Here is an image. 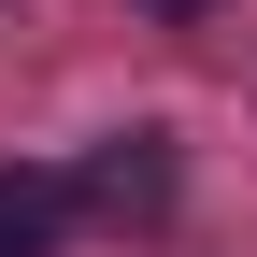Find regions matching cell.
Masks as SVG:
<instances>
[{
    "label": "cell",
    "instance_id": "cell-1",
    "mask_svg": "<svg viewBox=\"0 0 257 257\" xmlns=\"http://www.w3.org/2000/svg\"><path fill=\"white\" fill-rule=\"evenodd\" d=\"M72 200L114 214V229H128V214H172V143H157V128H114V143L72 172Z\"/></svg>",
    "mask_w": 257,
    "mask_h": 257
},
{
    "label": "cell",
    "instance_id": "cell-2",
    "mask_svg": "<svg viewBox=\"0 0 257 257\" xmlns=\"http://www.w3.org/2000/svg\"><path fill=\"white\" fill-rule=\"evenodd\" d=\"M57 229H72V186L57 172H0V257H57Z\"/></svg>",
    "mask_w": 257,
    "mask_h": 257
},
{
    "label": "cell",
    "instance_id": "cell-3",
    "mask_svg": "<svg viewBox=\"0 0 257 257\" xmlns=\"http://www.w3.org/2000/svg\"><path fill=\"white\" fill-rule=\"evenodd\" d=\"M143 15H214V0H143Z\"/></svg>",
    "mask_w": 257,
    "mask_h": 257
}]
</instances>
